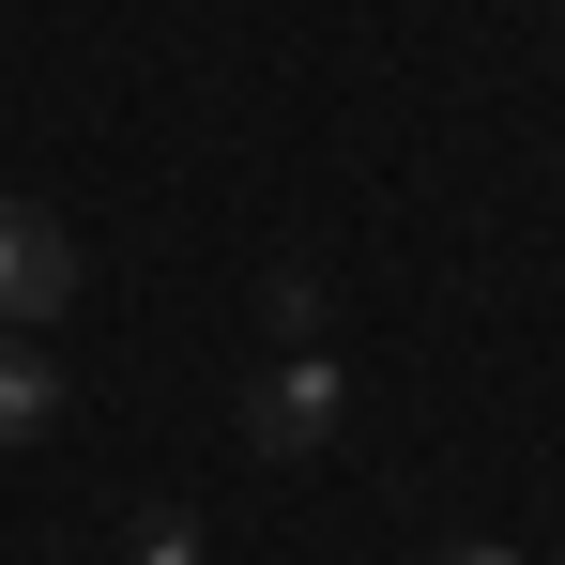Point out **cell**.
I'll use <instances>...</instances> for the list:
<instances>
[{
	"label": "cell",
	"mask_w": 565,
	"mask_h": 565,
	"mask_svg": "<svg viewBox=\"0 0 565 565\" xmlns=\"http://www.w3.org/2000/svg\"><path fill=\"white\" fill-rule=\"evenodd\" d=\"M46 428H62V367L31 337H0V444H46Z\"/></svg>",
	"instance_id": "obj_3"
},
{
	"label": "cell",
	"mask_w": 565,
	"mask_h": 565,
	"mask_svg": "<svg viewBox=\"0 0 565 565\" xmlns=\"http://www.w3.org/2000/svg\"><path fill=\"white\" fill-rule=\"evenodd\" d=\"M260 306H276V352H306V337H321V276H276Z\"/></svg>",
	"instance_id": "obj_5"
},
{
	"label": "cell",
	"mask_w": 565,
	"mask_h": 565,
	"mask_svg": "<svg viewBox=\"0 0 565 565\" xmlns=\"http://www.w3.org/2000/svg\"><path fill=\"white\" fill-rule=\"evenodd\" d=\"M122 565H199V520H184V504H153V520L122 535Z\"/></svg>",
	"instance_id": "obj_4"
},
{
	"label": "cell",
	"mask_w": 565,
	"mask_h": 565,
	"mask_svg": "<svg viewBox=\"0 0 565 565\" xmlns=\"http://www.w3.org/2000/svg\"><path fill=\"white\" fill-rule=\"evenodd\" d=\"M62 306H77V230H62L46 199H0V321L46 337Z\"/></svg>",
	"instance_id": "obj_2"
},
{
	"label": "cell",
	"mask_w": 565,
	"mask_h": 565,
	"mask_svg": "<svg viewBox=\"0 0 565 565\" xmlns=\"http://www.w3.org/2000/svg\"><path fill=\"white\" fill-rule=\"evenodd\" d=\"M337 413H352V367H337V352H276V367L245 382V444H260V459L337 444Z\"/></svg>",
	"instance_id": "obj_1"
},
{
	"label": "cell",
	"mask_w": 565,
	"mask_h": 565,
	"mask_svg": "<svg viewBox=\"0 0 565 565\" xmlns=\"http://www.w3.org/2000/svg\"><path fill=\"white\" fill-rule=\"evenodd\" d=\"M444 565H520V551H444Z\"/></svg>",
	"instance_id": "obj_6"
}]
</instances>
